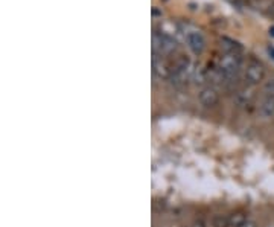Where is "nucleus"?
I'll return each mask as SVG.
<instances>
[{
  "label": "nucleus",
  "mask_w": 274,
  "mask_h": 227,
  "mask_svg": "<svg viewBox=\"0 0 274 227\" xmlns=\"http://www.w3.org/2000/svg\"><path fill=\"white\" fill-rule=\"evenodd\" d=\"M242 227H257V225H256V222H254V221H250V219H248V221H247Z\"/></svg>",
  "instance_id": "4468645a"
},
{
  "label": "nucleus",
  "mask_w": 274,
  "mask_h": 227,
  "mask_svg": "<svg viewBox=\"0 0 274 227\" xmlns=\"http://www.w3.org/2000/svg\"><path fill=\"white\" fill-rule=\"evenodd\" d=\"M219 46L224 49L225 54H241L242 52V46L238 42H234V40H231L228 37H222L219 40Z\"/></svg>",
  "instance_id": "9d476101"
},
{
  "label": "nucleus",
  "mask_w": 274,
  "mask_h": 227,
  "mask_svg": "<svg viewBox=\"0 0 274 227\" xmlns=\"http://www.w3.org/2000/svg\"><path fill=\"white\" fill-rule=\"evenodd\" d=\"M190 227H207V222H206L204 219H195V221L190 224Z\"/></svg>",
  "instance_id": "ddd939ff"
},
{
  "label": "nucleus",
  "mask_w": 274,
  "mask_h": 227,
  "mask_svg": "<svg viewBox=\"0 0 274 227\" xmlns=\"http://www.w3.org/2000/svg\"><path fill=\"white\" fill-rule=\"evenodd\" d=\"M254 101V92L248 87L245 89H239L236 93H234V102L238 107H247V105H251V102Z\"/></svg>",
  "instance_id": "0eeeda50"
},
{
  "label": "nucleus",
  "mask_w": 274,
  "mask_h": 227,
  "mask_svg": "<svg viewBox=\"0 0 274 227\" xmlns=\"http://www.w3.org/2000/svg\"><path fill=\"white\" fill-rule=\"evenodd\" d=\"M248 221L245 210H234L227 216V227H242Z\"/></svg>",
  "instance_id": "6e6552de"
},
{
  "label": "nucleus",
  "mask_w": 274,
  "mask_h": 227,
  "mask_svg": "<svg viewBox=\"0 0 274 227\" xmlns=\"http://www.w3.org/2000/svg\"><path fill=\"white\" fill-rule=\"evenodd\" d=\"M244 78H245L248 86H257L265 78V67L259 61H250L247 69H245Z\"/></svg>",
  "instance_id": "f03ea898"
},
{
  "label": "nucleus",
  "mask_w": 274,
  "mask_h": 227,
  "mask_svg": "<svg viewBox=\"0 0 274 227\" xmlns=\"http://www.w3.org/2000/svg\"><path fill=\"white\" fill-rule=\"evenodd\" d=\"M152 72L160 80H169V78H172V73H174L172 66H169L163 60H157V57H154V60H152Z\"/></svg>",
  "instance_id": "20e7f679"
},
{
  "label": "nucleus",
  "mask_w": 274,
  "mask_h": 227,
  "mask_svg": "<svg viewBox=\"0 0 274 227\" xmlns=\"http://www.w3.org/2000/svg\"><path fill=\"white\" fill-rule=\"evenodd\" d=\"M241 63H242V60H241L239 54H224L219 58L218 69L224 75V83H231V80L236 77V73L241 69Z\"/></svg>",
  "instance_id": "f257e3e1"
},
{
  "label": "nucleus",
  "mask_w": 274,
  "mask_h": 227,
  "mask_svg": "<svg viewBox=\"0 0 274 227\" xmlns=\"http://www.w3.org/2000/svg\"><path fill=\"white\" fill-rule=\"evenodd\" d=\"M268 52H269V55H272V58H274V48H268Z\"/></svg>",
  "instance_id": "2eb2a0df"
},
{
  "label": "nucleus",
  "mask_w": 274,
  "mask_h": 227,
  "mask_svg": "<svg viewBox=\"0 0 274 227\" xmlns=\"http://www.w3.org/2000/svg\"><path fill=\"white\" fill-rule=\"evenodd\" d=\"M154 48H159L160 52H168L169 54V52L175 51L177 43L169 35L162 34V35H154Z\"/></svg>",
  "instance_id": "423d86ee"
},
{
  "label": "nucleus",
  "mask_w": 274,
  "mask_h": 227,
  "mask_svg": "<svg viewBox=\"0 0 274 227\" xmlns=\"http://www.w3.org/2000/svg\"><path fill=\"white\" fill-rule=\"evenodd\" d=\"M198 99H200L201 105H204V107H207V108H212V107H215V105L219 102V95H218V92H216L213 87L209 86V87H204V89L200 92Z\"/></svg>",
  "instance_id": "7ed1b4c3"
},
{
  "label": "nucleus",
  "mask_w": 274,
  "mask_h": 227,
  "mask_svg": "<svg viewBox=\"0 0 274 227\" xmlns=\"http://www.w3.org/2000/svg\"><path fill=\"white\" fill-rule=\"evenodd\" d=\"M257 113L263 118H272L274 116V98H263L262 102L257 107Z\"/></svg>",
  "instance_id": "1a4fd4ad"
},
{
  "label": "nucleus",
  "mask_w": 274,
  "mask_h": 227,
  "mask_svg": "<svg viewBox=\"0 0 274 227\" xmlns=\"http://www.w3.org/2000/svg\"><path fill=\"white\" fill-rule=\"evenodd\" d=\"M227 216H224L221 213L215 215L213 219H212V227H227Z\"/></svg>",
  "instance_id": "f8f14e48"
},
{
  "label": "nucleus",
  "mask_w": 274,
  "mask_h": 227,
  "mask_svg": "<svg viewBox=\"0 0 274 227\" xmlns=\"http://www.w3.org/2000/svg\"><path fill=\"white\" fill-rule=\"evenodd\" d=\"M269 35H271V37H274V26H271V28H269Z\"/></svg>",
  "instance_id": "dca6fc26"
},
{
  "label": "nucleus",
  "mask_w": 274,
  "mask_h": 227,
  "mask_svg": "<svg viewBox=\"0 0 274 227\" xmlns=\"http://www.w3.org/2000/svg\"><path fill=\"white\" fill-rule=\"evenodd\" d=\"M263 98H274V75H271L263 84Z\"/></svg>",
  "instance_id": "9b49d317"
},
{
  "label": "nucleus",
  "mask_w": 274,
  "mask_h": 227,
  "mask_svg": "<svg viewBox=\"0 0 274 227\" xmlns=\"http://www.w3.org/2000/svg\"><path fill=\"white\" fill-rule=\"evenodd\" d=\"M186 40H187V45H189L190 51L193 54H197V55H200L206 48V42H204V39H203V35L200 32H189Z\"/></svg>",
  "instance_id": "39448f33"
}]
</instances>
